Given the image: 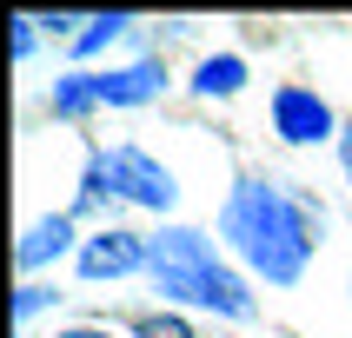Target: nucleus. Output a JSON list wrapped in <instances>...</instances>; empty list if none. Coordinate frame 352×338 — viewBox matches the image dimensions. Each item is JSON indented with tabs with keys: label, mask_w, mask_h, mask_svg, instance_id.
<instances>
[{
	"label": "nucleus",
	"mask_w": 352,
	"mask_h": 338,
	"mask_svg": "<svg viewBox=\"0 0 352 338\" xmlns=\"http://www.w3.org/2000/svg\"><path fill=\"white\" fill-rule=\"evenodd\" d=\"M219 239L259 278L293 285L306 272V258H313V213L286 186H273V179H239L233 199H226V213H219Z\"/></svg>",
	"instance_id": "1"
},
{
	"label": "nucleus",
	"mask_w": 352,
	"mask_h": 338,
	"mask_svg": "<svg viewBox=\"0 0 352 338\" xmlns=\"http://www.w3.org/2000/svg\"><path fill=\"white\" fill-rule=\"evenodd\" d=\"M153 285L166 298H186V305H213V312L226 318H253V292H246V278L226 272L219 265V252L206 245V232H193V226H166V232L153 239Z\"/></svg>",
	"instance_id": "2"
},
{
	"label": "nucleus",
	"mask_w": 352,
	"mask_h": 338,
	"mask_svg": "<svg viewBox=\"0 0 352 338\" xmlns=\"http://www.w3.org/2000/svg\"><path fill=\"white\" fill-rule=\"evenodd\" d=\"M100 193H120V199H133V206H146V213H166L179 199V186L153 153L113 146V153H94V166H87V199H100Z\"/></svg>",
	"instance_id": "3"
},
{
	"label": "nucleus",
	"mask_w": 352,
	"mask_h": 338,
	"mask_svg": "<svg viewBox=\"0 0 352 338\" xmlns=\"http://www.w3.org/2000/svg\"><path fill=\"white\" fill-rule=\"evenodd\" d=\"M140 265H153V239L120 232V226H107V232H94L80 245V278H126Z\"/></svg>",
	"instance_id": "4"
},
{
	"label": "nucleus",
	"mask_w": 352,
	"mask_h": 338,
	"mask_svg": "<svg viewBox=\"0 0 352 338\" xmlns=\"http://www.w3.org/2000/svg\"><path fill=\"white\" fill-rule=\"evenodd\" d=\"M273 126H279V139L313 146V139L333 133V106H326L313 86H279V93H273Z\"/></svg>",
	"instance_id": "5"
},
{
	"label": "nucleus",
	"mask_w": 352,
	"mask_h": 338,
	"mask_svg": "<svg viewBox=\"0 0 352 338\" xmlns=\"http://www.w3.org/2000/svg\"><path fill=\"white\" fill-rule=\"evenodd\" d=\"M166 73H160V60H133V67H120V73H94V99L100 106H146L160 99Z\"/></svg>",
	"instance_id": "6"
},
{
	"label": "nucleus",
	"mask_w": 352,
	"mask_h": 338,
	"mask_svg": "<svg viewBox=\"0 0 352 338\" xmlns=\"http://www.w3.org/2000/svg\"><path fill=\"white\" fill-rule=\"evenodd\" d=\"M67 239H74V219H67V213H54V219H34V226L20 232V245H14L20 272H34V265L60 258V252H67Z\"/></svg>",
	"instance_id": "7"
},
{
	"label": "nucleus",
	"mask_w": 352,
	"mask_h": 338,
	"mask_svg": "<svg viewBox=\"0 0 352 338\" xmlns=\"http://www.w3.org/2000/svg\"><path fill=\"white\" fill-rule=\"evenodd\" d=\"M206 99H233L239 86H246V60L239 53H213V60H199V80H193Z\"/></svg>",
	"instance_id": "8"
},
{
	"label": "nucleus",
	"mask_w": 352,
	"mask_h": 338,
	"mask_svg": "<svg viewBox=\"0 0 352 338\" xmlns=\"http://www.w3.org/2000/svg\"><path fill=\"white\" fill-rule=\"evenodd\" d=\"M87 106H100V99H94V73H67V80H54V113H60V119H80Z\"/></svg>",
	"instance_id": "9"
},
{
	"label": "nucleus",
	"mask_w": 352,
	"mask_h": 338,
	"mask_svg": "<svg viewBox=\"0 0 352 338\" xmlns=\"http://www.w3.org/2000/svg\"><path fill=\"white\" fill-rule=\"evenodd\" d=\"M126 27H133V20H126V14H94V20H87V34L74 40V53H80V60H94L100 47H107V40H120V34H126Z\"/></svg>",
	"instance_id": "10"
},
{
	"label": "nucleus",
	"mask_w": 352,
	"mask_h": 338,
	"mask_svg": "<svg viewBox=\"0 0 352 338\" xmlns=\"http://www.w3.org/2000/svg\"><path fill=\"white\" fill-rule=\"evenodd\" d=\"M140 338H193V332H186V318H146Z\"/></svg>",
	"instance_id": "11"
},
{
	"label": "nucleus",
	"mask_w": 352,
	"mask_h": 338,
	"mask_svg": "<svg viewBox=\"0 0 352 338\" xmlns=\"http://www.w3.org/2000/svg\"><path fill=\"white\" fill-rule=\"evenodd\" d=\"M34 27H40L34 14H14V60H27V53H34Z\"/></svg>",
	"instance_id": "12"
},
{
	"label": "nucleus",
	"mask_w": 352,
	"mask_h": 338,
	"mask_svg": "<svg viewBox=\"0 0 352 338\" xmlns=\"http://www.w3.org/2000/svg\"><path fill=\"white\" fill-rule=\"evenodd\" d=\"M40 305H47V285H20L14 292V318H34Z\"/></svg>",
	"instance_id": "13"
},
{
	"label": "nucleus",
	"mask_w": 352,
	"mask_h": 338,
	"mask_svg": "<svg viewBox=\"0 0 352 338\" xmlns=\"http://www.w3.org/2000/svg\"><path fill=\"white\" fill-rule=\"evenodd\" d=\"M60 338H107L100 325H74V332H60Z\"/></svg>",
	"instance_id": "14"
},
{
	"label": "nucleus",
	"mask_w": 352,
	"mask_h": 338,
	"mask_svg": "<svg viewBox=\"0 0 352 338\" xmlns=\"http://www.w3.org/2000/svg\"><path fill=\"white\" fill-rule=\"evenodd\" d=\"M339 159H346V179H352V126H346V139H339Z\"/></svg>",
	"instance_id": "15"
}]
</instances>
